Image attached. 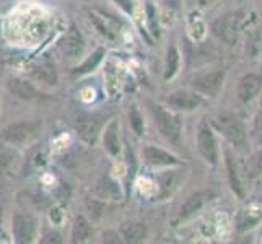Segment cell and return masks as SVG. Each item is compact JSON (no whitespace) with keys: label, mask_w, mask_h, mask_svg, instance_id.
<instances>
[{"label":"cell","mask_w":262,"mask_h":244,"mask_svg":"<svg viewBox=\"0 0 262 244\" xmlns=\"http://www.w3.org/2000/svg\"><path fill=\"white\" fill-rule=\"evenodd\" d=\"M223 155H225V166H227V176H228L231 191L239 198H246L248 183L251 178L246 163L243 161L239 153L230 145L223 148Z\"/></svg>","instance_id":"obj_3"},{"label":"cell","mask_w":262,"mask_h":244,"mask_svg":"<svg viewBox=\"0 0 262 244\" xmlns=\"http://www.w3.org/2000/svg\"><path fill=\"white\" fill-rule=\"evenodd\" d=\"M7 88L12 95L16 98L25 99V101H31V99L39 98L41 92L39 88L34 85V81L25 80V78H10L7 81Z\"/></svg>","instance_id":"obj_15"},{"label":"cell","mask_w":262,"mask_h":244,"mask_svg":"<svg viewBox=\"0 0 262 244\" xmlns=\"http://www.w3.org/2000/svg\"><path fill=\"white\" fill-rule=\"evenodd\" d=\"M238 98L243 103H251L262 93V75L246 74L239 78L238 83Z\"/></svg>","instance_id":"obj_14"},{"label":"cell","mask_w":262,"mask_h":244,"mask_svg":"<svg viewBox=\"0 0 262 244\" xmlns=\"http://www.w3.org/2000/svg\"><path fill=\"white\" fill-rule=\"evenodd\" d=\"M119 233H121V238L125 242H142L145 241L147 234H148V228L147 225L143 221H137V220H129V221H124L121 227H119Z\"/></svg>","instance_id":"obj_17"},{"label":"cell","mask_w":262,"mask_h":244,"mask_svg":"<svg viewBox=\"0 0 262 244\" xmlns=\"http://www.w3.org/2000/svg\"><path fill=\"white\" fill-rule=\"evenodd\" d=\"M15 163V150L12 145H7L2 142L0 145V174H5L10 171Z\"/></svg>","instance_id":"obj_25"},{"label":"cell","mask_w":262,"mask_h":244,"mask_svg":"<svg viewBox=\"0 0 262 244\" xmlns=\"http://www.w3.org/2000/svg\"><path fill=\"white\" fill-rule=\"evenodd\" d=\"M251 176H257V178H262V145H259V151L252 161V166H251Z\"/></svg>","instance_id":"obj_27"},{"label":"cell","mask_w":262,"mask_h":244,"mask_svg":"<svg viewBox=\"0 0 262 244\" xmlns=\"http://www.w3.org/2000/svg\"><path fill=\"white\" fill-rule=\"evenodd\" d=\"M116 4H119V7L122 8V10L125 13H132L134 12V5H132V0H114Z\"/></svg>","instance_id":"obj_29"},{"label":"cell","mask_w":262,"mask_h":244,"mask_svg":"<svg viewBox=\"0 0 262 244\" xmlns=\"http://www.w3.org/2000/svg\"><path fill=\"white\" fill-rule=\"evenodd\" d=\"M31 78L33 81H36L38 85H42V86H54L57 85V80H59V75H57V70L52 64H48V62H42V64L36 65L33 70H31Z\"/></svg>","instance_id":"obj_18"},{"label":"cell","mask_w":262,"mask_h":244,"mask_svg":"<svg viewBox=\"0 0 262 244\" xmlns=\"http://www.w3.org/2000/svg\"><path fill=\"white\" fill-rule=\"evenodd\" d=\"M4 238V209L0 207V239Z\"/></svg>","instance_id":"obj_30"},{"label":"cell","mask_w":262,"mask_h":244,"mask_svg":"<svg viewBox=\"0 0 262 244\" xmlns=\"http://www.w3.org/2000/svg\"><path fill=\"white\" fill-rule=\"evenodd\" d=\"M148 111L158 134L166 142L178 145L183 135V121H181L179 113L169 109L165 104L160 103H148Z\"/></svg>","instance_id":"obj_2"},{"label":"cell","mask_w":262,"mask_h":244,"mask_svg":"<svg viewBox=\"0 0 262 244\" xmlns=\"http://www.w3.org/2000/svg\"><path fill=\"white\" fill-rule=\"evenodd\" d=\"M127 121L132 132L137 135V137H142L145 134V119H143V114L140 111V107L137 104H132L127 111Z\"/></svg>","instance_id":"obj_24"},{"label":"cell","mask_w":262,"mask_h":244,"mask_svg":"<svg viewBox=\"0 0 262 244\" xmlns=\"http://www.w3.org/2000/svg\"><path fill=\"white\" fill-rule=\"evenodd\" d=\"M57 48L62 56L69 60H78L83 57L85 49H86V41H85L83 33L80 31L77 25L69 26V30L59 39Z\"/></svg>","instance_id":"obj_7"},{"label":"cell","mask_w":262,"mask_h":244,"mask_svg":"<svg viewBox=\"0 0 262 244\" xmlns=\"http://www.w3.org/2000/svg\"><path fill=\"white\" fill-rule=\"evenodd\" d=\"M88 18L92 25L98 30V33L106 38L107 41H114L116 39V30H114V23L110 20L107 16H103L96 12H90L88 13Z\"/></svg>","instance_id":"obj_21"},{"label":"cell","mask_w":262,"mask_h":244,"mask_svg":"<svg viewBox=\"0 0 262 244\" xmlns=\"http://www.w3.org/2000/svg\"><path fill=\"white\" fill-rule=\"evenodd\" d=\"M75 134L77 137L82 140L86 145H93V143L99 139L103 130V124L99 122L96 117H80L75 121Z\"/></svg>","instance_id":"obj_12"},{"label":"cell","mask_w":262,"mask_h":244,"mask_svg":"<svg viewBox=\"0 0 262 244\" xmlns=\"http://www.w3.org/2000/svg\"><path fill=\"white\" fill-rule=\"evenodd\" d=\"M252 139H254L256 145H262V106L256 113L254 122H252Z\"/></svg>","instance_id":"obj_26"},{"label":"cell","mask_w":262,"mask_h":244,"mask_svg":"<svg viewBox=\"0 0 262 244\" xmlns=\"http://www.w3.org/2000/svg\"><path fill=\"white\" fill-rule=\"evenodd\" d=\"M256 197H257V201H259V202H262V178H260L259 186L256 187Z\"/></svg>","instance_id":"obj_31"},{"label":"cell","mask_w":262,"mask_h":244,"mask_svg":"<svg viewBox=\"0 0 262 244\" xmlns=\"http://www.w3.org/2000/svg\"><path fill=\"white\" fill-rule=\"evenodd\" d=\"M39 242H42V244H51V242L57 244V242H62V234L59 231H56V230L48 231V233H44L42 236H41Z\"/></svg>","instance_id":"obj_28"},{"label":"cell","mask_w":262,"mask_h":244,"mask_svg":"<svg viewBox=\"0 0 262 244\" xmlns=\"http://www.w3.org/2000/svg\"><path fill=\"white\" fill-rule=\"evenodd\" d=\"M197 150L201 153V157L205 160L207 165L216 166L220 160V148L216 143L213 127L209 122H202V125L197 130Z\"/></svg>","instance_id":"obj_8"},{"label":"cell","mask_w":262,"mask_h":244,"mask_svg":"<svg viewBox=\"0 0 262 244\" xmlns=\"http://www.w3.org/2000/svg\"><path fill=\"white\" fill-rule=\"evenodd\" d=\"M13 241L20 244H31L38 238V221L28 213H16L12 220Z\"/></svg>","instance_id":"obj_11"},{"label":"cell","mask_w":262,"mask_h":244,"mask_svg":"<svg viewBox=\"0 0 262 244\" xmlns=\"http://www.w3.org/2000/svg\"><path fill=\"white\" fill-rule=\"evenodd\" d=\"M142 160L147 166L161 169V168H174L183 166L184 161L174 153H171L158 145H143L142 148Z\"/></svg>","instance_id":"obj_10"},{"label":"cell","mask_w":262,"mask_h":244,"mask_svg":"<svg viewBox=\"0 0 262 244\" xmlns=\"http://www.w3.org/2000/svg\"><path fill=\"white\" fill-rule=\"evenodd\" d=\"M260 220H262V210L259 209V207H256V205H249L248 209H243L238 213L236 228L241 233L249 231L254 227H257Z\"/></svg>","instance_id":"obj_19"},{"label":"cell","mask_w":262,"mask_h":244,"mask_svg":"<svg viewBox=\"0 0 262 244\" xmlns=\"http://www.w3.org/2000/svg\"><path fill=\"white\" fill-rule=\"evenodd\" d=\"M104 48H98L92 56H88L83 59L82 64H78L74 70H72V74H74L75 77H82V75H88V74H92V72L101 64V60L104 57Z\"/></svg>","instance_id":"obj_22"},{"label":"cell","mask_w":262,"mask_h":244,"mask_svg":"<svg viewBox=\"0 0 262 244\" xmlns=\"http://www.w3.org/2000/svg\"><path fill=\"white\" fill-rule=\"evenodd\" d=\"M101 143L104 151L110 155L111 158H116L121 155L122 150V143H121V134H119V124L116 119H111L107 122L103 130H101Z\"/></svg>","instance_id":"obj_13"},{"label":"cell","mask_w":262,"mask_h":244,"mask_svg":"<svg viewBox=\"0 0 262 244\" xmlns=\"http://www.w3.org/2000/svg\"><path fill=\"white\" fill-rule=\"evenodd\" d=\"M243 20H245V16L241 12H231L216 18L210 28L222 42H225L227 46H234L243 31Z\"/></svg>","instance_id":"obj_5"},{"label":"cell","mask_w":262,"mask_h":244,"mask_svg":"<svg viewBox=\"0 0 262 244\" xmlns=\"http://www.w3.org/2000/svg\"><path fill=\"white\" fill-rule=\"evenodd\" d=\"M223 81H225V72L212 70V72H202V74L194 75L191 81H189V86L205 98H215L219 96L223 86Z\"/></svg>","instance_id":"obj_9"},{"label":"cell","mask_w":262,"mask_h":244,"mask_svg":"<svg viewBox=\"0 0 262 244\" xmlns=\"http://www.w3.org/2000/svg\"><path fill=\"white\" fill-rule=\"evenodd\" d=\"M41 132L39 121H20L12 122L0 132V142L12 145L13 148L25 147L31 143Z\"/></svg>","instance_id":"obj_4"},{"label":"cell","mask_w":262,"mask_h":244,"mask_svg":"<svg viewBox=\"0 0 262 244\" xmlns=\"http://www.w3.org/2000/svg\"><path fill=\"white\" fill-rule=\"evenodd\" d=\"M210 125L223 135V139L228 142V145L233 147L238 153H245L248 151V130L246 125L243 122L238 116H234L233 113H216L212 119H210Z\"/></svg>","instance_id":"obj_1"},{"label":"cell","mask_w":262,"mask_h":244,"mask_svg":"<svg viewBox=\"0 0 262 244\" xmlns=\"http://www.w3.org/2000/svg\"><path fill=\"white\" fill-rule=\"evenodd\" d=\"M163 104L176 113H192L207 104V98L202 96L201 93L194 92L192 88L189 90L181 88L168 93L163 98Z\"/></svg>","instance_id":"obj_6"},{"label":"cell","mask_w":262,"mask_h":244,"mask_svg":"<svg viewBox=\"0 0 262 244\" xmlns=\"http://www.w3.org/2000/svg\"><path fill=\"white\" fill-rule=\"evenodd\" d=\"M212 198V192H207V191H202V192H195L192 194L191 197H187V201L183 204L179 210V220H187L194 216L197 212H201L207 202H210Z\"/></svg>","instance_id":"obj_16"},{"label":"cell","mask_w":262,"mask_h":244,"mask_svg":"<svg viewBox=\"0 0 262 244\" xmlns=\"http://www.w3.org/2000/svg\"><path fill=\"white\" fill-rule=\"evenodd\" d=\"M179 64H181V56L176 44H169L165 56V75H163L165 80H171L178 74Z\"/></svg>","instance_id":"obj_23"},{"label":"cell","mask_w":262,"mask_h":244,"mask_svg":"<svg viewBox=\"0 0 262 244\" xmlns=\"http://www.w3.org/2000/svg\"><path fill=\"white\" fill-rule=\"evenodd\" d=\"M92 223L85 215H77L74 223H72V231H70V241L72 242H85L92 238Z\"/></svg>","instance_id":"obj_20"}]
</instances>
